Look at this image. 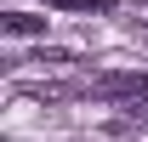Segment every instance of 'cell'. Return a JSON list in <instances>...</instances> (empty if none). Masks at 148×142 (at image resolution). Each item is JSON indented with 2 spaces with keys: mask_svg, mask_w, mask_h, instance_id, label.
<instances>
[{
  "mask_svg": "<svg viewBox=\"0 0 148 142\" xmlns=\"http://www.w3.org/2000/svg\"><path fill=\"white\" fill-rule=\"evenodd\" d=\"M97 91L103 97H125V102H148V74H108Z\"/></svg>",
  "mask_w": 148,
  "mask_h": 142,
  "instance_id": "cell-1",
  "label": "cell"
},
{
  "mask_svg": "<svg viewBox=\"0 0 148 142\" xmlns=\"http://www.w3.org/2000/svg\"><path fill=\"white\" fill-rule=\"evenodd\" d=\"M143 6H148V0H143Z\"/></svg>",
  "mask_w": 148,
  "mask_h": 142,
  "instance_id": "cell-3",
  "label": "cell"
},
{
  "mask_svg": "<svg viewBox=\"0 0 148 142\" xmlns=\"http://www.w3.org/2000/svg\"><path fill=\"white\" fill-rule=\"evenodd\" d=\"M6 29H12V34H40V29H46V17H29V12H12V17H6Z\"/></svg>",
  "mask_w": 148,
  "mask_h": 142,
  "instance_id": "cell-2",
  "label": "cell"
}]
</instances>
